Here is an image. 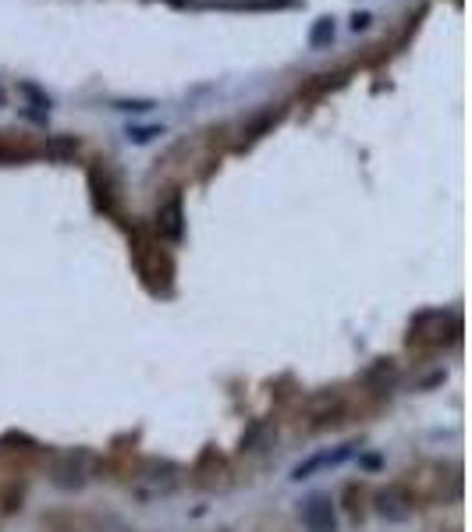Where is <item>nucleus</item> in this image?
<instances>
[{"label": "nucleus", "instance_id": "obj_14", "mask_svg": "<svg viewBox=\"0 0 472 532\" xmlns=\"http://www.w3.org/2000/svg\"><path fill=\"white\" fill-rule=\"evenodd\" d=\"M142 475L149 479V482H160L163 479V486H174V475H178V468L171 465V461H146V468H142Z\"/></svg>", "mask_w": 472, "mask_h": 532}, {"label": "nucleus", "instance_id": "obj_15", "mask_svg": "<svg viewBox=\"0 0 472 532\" xmlns=\"http://www.w3.org/2000/svg\"><path fill=\"white\" fill-rule=\"evenodd\" d=\"M156 135H163V125H135V128L125 132V139H128L132 146H146V142H153Z\"/></svg>", "mask_w": 472, "mask_h": 532}, {"label": "nucleus", "instance_id": "obj_7", "mask_svg": "<svg viewBox=\"0 0 472 532\" xmlns=\"http://www.w3.org/2000/svg\"><path fill=\"white\" fill-rule=\"evenodd\" d=\"M341 415H345V401H341L338 391H323V394H313V398H309V419H313L316 429L341 422Z\"/></svg>", "mask_w": 472, "mask_h": 532}, {"label": "nucleus", "instance_id": "obj_3", "mask_svg": "<svg viewBox=\"0 0 472 532\" xmlns=\"http://www.w3.org/2000/svg\"><path fill=\"white\" fill-rule=\"evenodd\" d=\"M302 525L309 532H338V514H334V500L330 493H309L299 507Z\"/></svg>", "mask_w": 472, "mask_h": 532}, {"label": "nucleus", "instance_id": "obj_4", "mask_svg": "<svg viewBox=\"0 0 472 532\" xmlns=\"http://www.w3.org/2000/svg\"><path fill=\"white\" fill-rule=\"evenodd\" d=\"M412 507L415 500L408 497L405 486H384L373 493V511L384 518V521H408L412 518Z\"/></svg>", "mask_w": 472, "mask_h": 532}, {"label": "nucleus", "instance_id": "obj_6", "mask_svg": "<svg viewBox=\"0 0 472 532\" xmlns=\"http://www.w3.org/2000/svg\"><path fill=\"white\" fill-rule=\"evenodd\" d=\"M355 451H359V444H341V447H334V451H320V454H313V458L299 461V465L292 468V479H295V482H302V479L316 475L320 468H334V465H345L348 458H355Z\"/></svg>", "mask_w": 472, "mask_h": 532}, {"label": "nucleus", "instance_id": "obj_9", "mask_svg": "<svg viewBox=\"0 0 472 532\" xmlns=\"http://www.w3.org/2000/svg\"><path fill=\"white\" fill-rule=\"evenodd\" d=\"M79 146H82V142H79L75 135H50L47 146H43V156H47V160H57V163H68V160H75Z\"/></svg>", "mask_w": 472, "mask_h": 532}, {"label": "nucleus", "instance_id": "obj_16", "mask_svg": "<svg viewBox=\"0 0 472 532\" xmlns=\"http://www.w3.org/2000/svg\"><path fill=\"white\" fill-rule=\"evenodd\" d=\"M114 107H117V110H128V114H132V110H135V114H146V110H153L156 103H153V100H114Z\"/></svg>", "mask_w": 472, "mask_h": 532}, {"label": "nucleus", "instance_id": "obj_1", "mask_svg": "<svg viewBox=\"0 0 472 532\" xmlns=\"http://www.w3.org/2000/svg\"><path fill=\"white\" fill-rule=\"evenodd\" d=\"M461 334V316L447 313V309H426L419 316H412V345H447L458 341Z\"/></svg>", "mask_w": 472, "mask_h": 532}, {"label": "nucleus", "instance_id": "obj_5", "mask_svg": "<svg viewBox=\"0 0 472 532\" xmlns=\"http://www.w3.org/2000/svg\"><path fill=\"white\" fill-rule=\"evenodd\" d=\"M156 231H160V238H167L171 245H178V241L185 238V202H181L178 192L167 195V199L156 206Z\"/></svg>", "mask_w": 472, "mask_h": 532}, {"label": "nucleus", "instance_id": "obj_17", "mask_svg": "<svg viewBox=\"0 0 472 532\" xmlns=\"http://www.w3.org/2000/svg\"><path fill=\"white\" fill-rule=\"evenodd\" d=\"M369 25H373V15H369V11H355V15H352V22H348V29H352V33H366Z\"/></svg>", "mask_w": 472, "mask_h": 532}, {"label": "nucleus", "instance_id": "obj_12", "mask_svg": "<svg viewBox=\"0 0 472 532\" xmlns=\"http://www.w3.org/2000/svg\"><path fill=\"white\" fill-rule=\"evenodd\" d=\"M277 121H281V110H277V114H274V110H263V114H260V117H256V121L242 132V146H253L256 139H263V135H267Z\"/></svg>", "mask_w": 472, "mask_h": 532}, {"label": "nucleus", "instance_id": "obj_2", "mask_svg": "<svg viewBox=\"0 0 472 532\" xmlns=\"http://www.w3.org/2000/svg\"><path fill=\"white\" fill-rule=\"evenodd\" d=\"M93 465H96L93 451H86V447L64 451V454H57L54 465H50V482H54L57 490H82V486L89 482V475H93Z\"/></svg>", "mask_w": 472, "mask_h": 532}, {"label": "nucleus", "instance_id": "obj_11", "mask_svg": "<svg viewBox=\"0 0 472 532\" xmlns=\"http://www.w3.org/2000/svg\"><path fill=\"white\" fill-rule=\"evenodd\" d=\"M334 36H338L334 18H330V15L316 18V22H313V29H309V50H327V47L334 43Z\"/></svg>", "mask_w": 472, "mask_h": 532}, {"label": "nucleus", "instance_id": "obj_8", "mask_svg": "<svg viewBox=\"0 0 472 532\" xmlns=\"http://www.w3.org/2000/svg\"><path fill=\"white\" fill-rule=\"evenodd\" d=\"M89 192H93V206H96L100 213H107V216H110V213L117 209V199H114V185H110V181H107V178H103V174H100L96 167L89 170Z\"/></svg>", "mask_w": 472, "mask_h": 532}, {"label": "nucleus", "instance_id": "obj_20", "mask_svg": "<svg viewBox=\"0 0 472 532\" xmlns=\"http://www.w3.org/2000/svg\"><path fill=\"white\" fill-rule=\"evenodd\" d=\"M167 4H174V8H185V4H188V0H167Z\"/></svg>", "mask_w": 472, "mask_h": 532}, {"label": "nucleus", "instance_id": "obj_10", "mask_svg": "<svg viewBox=\"0 0 472 532\" xmlns=\"http://www.w3.org/2000/svg\"><path fill=\"white\" fill-rule=\"evenodd\" d=\"M394 380H398V362H394V359H376V362L366 369V383L376 387V391H387Z\"/></svg>", "mask_w": 472, "mask_h": 532}, {"label": "nucleus", "instance_id": "obj_13", "mask_svg": "<svg viewBox=\"0 0 472 532\" xmlns=\"http://www.w3.org/2000/svg\"><path fill=\"white\" fill-rule=\"evenodd\" d=\"M18 93L29 100V107H33V110H43V114H50L54 100H50V96H47V93H43V89L33 82V79H22V82H18Z\"/></svg>", "mask_w": 472, "mask_h": 532}, {"label": "nucleus", "instance_id": "obj_21", "mask_svg": "<svg viewBox=\"0 0 472 532\" xmlns=\"http://www.w3.org/2000/svg\"><path fill=\"white\" fill-rule=\"evenodd\" d=\"M0 107H4V89H0Z\"/></svg>", "mask_w": 472, "mask_h": 532}, {"label": "nucleus", "instance_id": "obj_19", "mask_svg": "<svg viewBox=\"0 0 472 532\" xmlns=\"http://www.w3.org/2000/svg\"><path fill=\"white\" fill-rule=\"evenodd\" d=\"M362 465H366V468H380V458H376V454H369V458H362Z\"/></svg>", "mask_w": 472, "mask_h": 532}, {"label": "nucleus", "instance_id": "obj_18", "mask_svg": "<svg viewBox=\"0 0 472 532\" xmlns=\"http://www.w3.org/2000/svg\"><path fill=\"white\" fill-rule=\"evenodd\" d=\"M4 444H8V447H11V444H25L29 451L36 447V440H29V436H22V433H8V436H4Z\"/></svg>", "mask_w": 472, "mask_h": 532}]
</instances>
